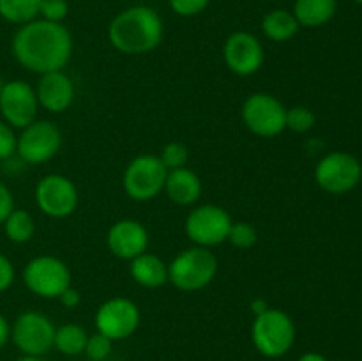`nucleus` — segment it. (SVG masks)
Wrapping results in <instances>:
<instances>
[{
	"mask_svg": "<svg viewBox=\"0 0 362 361\" xmlns=\"http://www.w3.org/2000/svg\"><path fill=\"white\" fill-rule=\"evenodd\" d=\"M14 59L25 69L37 74L62 71L73 53V38L62 23L42 18L21 25L11 42Z\"/></svg>",
	"mask_w": 362,
	"mask_h": 361,
	"instance_id": "1",
	"label": "nucleus"
},
{
	"mask_svg": "<svg viewBox=\"0 0 362 361\" xmlns=\"http://www.w3.org/2000/svg\"><path fill=\"white\" fill-rule=\"evenodd\" d=\"M165 25L156 9L148 6H133L117 14L108 27L110 42L126 55H141L159 46Z\"/></svg>",
	"mask_w": 362,
	"mask_h": 361,
	"instance_id": "2",
	"label": "nucleus"
},
{
	"mask_svg": "<svg viewBox=\"0 0 362 361\" xmlns=\"http://www.w3.org/2000/svg\"><path fill=\"white\" fill-rule=\"evenodd\" d=\"M218 258L209 248L194 246L180 251L168 264V282L179 290H200L214 280Z\"/></svg>",
	"mask_w": 362,
	"mask_h": 361,
	"instance_id": "3",
	"label": "nucleus"
},
{
	"mask_svg": "<svg viewBox=\"0 0 362 361\" xmlns=\"http://www.w3.org/2000/svg\"><path fill=\"white\" fill-rule=\"evenodd\" d=\"M251 338L264 356L279 357L288 353L296 342V324L285 311L267 308L255 317Z\"/></svg>",
	"mask_w": 362,
	"mask_h": 361,
	"instance_id": "4",
	"label": "nucleus"
},
{
	"mask_svg": "<svg viewBox=\"0 0 362 361\" xmlns=\"http://www.w3.org/2000/svg\"><path fill=\"white\" fill-rule=\"evenodd\" d=\"M166 176L168 168L163 165L159 156L141 154L126 166L122 179L124 190L133 200H151L165 190Z\"/></svg>",
	"mask_w": 362,
	"mask_h": 361,
	"instance_id": "5",
	"label": "nucleus"
},
{
	"mask_svg": "<svg viewBox=\"0 0 362 361\" xmlns=\"http://www.w3.org/2000/svg\"><path fill=\"white\" fill-rule=\"evenodd\" d=\"M23 282L32 294L45 299L59 297L71 287V271L67 264L52 255L35 257L25 265Z\"/></svg>",
	"mask_w": 362,
	"mask_h": 361,
	"instance_id": "6",
	"label": "nucleus"
},
{
	"mask_svg": "<svg viewBox=\"0 0 362 361\" xmlns=\"http://www.w3.org/2000/svg\"><path fill=\"white\" fill-rule=\"evenodd\" d=\"M243 120L247 130L258 137H278L286 130V108L272 94L255 92L244 101Z\"/></svg>",
	"mask_w": 362,
	"mask_h": 361,
	"instance_id": "7",
	"label": "nucleus"
},
{
	"mask_svg": "<svg viewBox=\"0 0 362 361\" xmlns=\"http://www.w3.org/2000/svg\"><path fill=\"white\" fill-rule=\"evenodd\" d=\"M362 166L356 156L349 152H331L318 161L315 168V179L324 191L341 195L354 190L359 184Z\"/></svg>",
	"mask_w": 362,
	"mask_h": 361,
	"instance_id": "8",
	"label": "nucleus"
},
{
	"mask_svg": "<svg viewBox=\"0 0 362 361\" xmlns=\"http://www.w3.org/2000/svg\"><path fill=\"white\" fill-rule=\"evenodd\" d=\"M11 338L25 356H42L55 342V326L41 311H23L11 328Z\"/></svg>",
	"mask_w": 362,
	"mask_h": 361,
	"instance_id": "9",
	"label": "nucleus"
},
{
	"mask_svg": "<svg viewBox=\"0 0 362 361\" xmlns=\"http://www.w3.org/2000/svg\"><path fill=\"white\" fill-rule=\"evenodd\" d=\"M232 223V216L225 209L214 204H205L187 214L186 234L198 246H218L228 239Z\"/></svg>",
	"mask_w": 362,
	"mask_h": 361,
	"instance_id": "10",
	"label": "nucleus"
},
{
	"mask_svg": "<svg viewBox=\"0 0 362 361\" xmlns=\"http://www.w3.org/2000/svg\"><path fill=\"white\" fill-rule=\"evenodd\" d=\"M62 145L60 130L49 120H37L23 127L16 142V152L28 165H39L59 152Z\"/></svg>",
	"mask_w": 362,
	"mask_h": 361,
	"instance_id": "11",
	"label": "nucleus"
},
{
	"mask_svg": "<svg viewBox=\"0 0 362 361\" xmlns=\"http://www.w3.org/2000/svg\"><path fill=\"white\" fill-rule=\"evenodd\" d=\"M35 204L49 218H66L76 209L78 190L69 177L49 173L35 186Z\"/></svg>",
	"mask_w": 362,
	"mask_h": 361,
	"instance_id": "12",
	"label": "nucleus"
},
{
	"mask_svg": "<svg viewBox=\"0 0 362 361\" xmlns=\"http://www.w3.org/2000/svg\"><path fill=\"white\" fill-rule=\"evenodd\" d=\"M140 326V308L127 297H112L95 311V328L110 340H122Z\"/></svg>",
	"mask_w": 362,
	"mask_h": 361,
	"instance_id": "13",
	"label": "nucleus"
},
{
	"mask_svg": "<svg viewBox=\"0 0 362 361\" xmlns=\"http://www.w3.org/2000/svg\"><path fill=\"white\" fill-rule=\"evenodd\" d=\"M39 101L35 91L23 80H11L4 84L0 92V113L13 127H27L37 117Z\"/></svg>",
	"mask_w": 362,
	"mask_h": 361,
	"instance_id": "14",
	"label": "nucleus"
},
{
	"mask_svg": "<svg viewBox=\"0 0 362 361\" xmlns=\"http://www.w3.org/2000/svg\"><path fill=\"white\" fill-rule=\"evenodd\" d=\"M223 59L232 73L250 76L262 67L265 60L264 46L257 35L250 32H233L223 46Z\"/></svg>",
	"mask_w": 362,
	"mask_h": 361,
	"instance_id": "15",
	"label": "nucleus"
},
{
	"mask_svg": "<svg viewBox=\"0 0 362 361\" xmlns=\"http://www.w3.org/2000/svg\"><path fill=\"white\" fill-rule=\"evenodd\" d=\"M106 243L115 257L133 260L147 251L148 232L136 219H120L112 225Z\"/></svg>",
	"mask_w": 362,
	"mask_h": 361,
	"instance_id": "16",
	"label": "nucleus"
},
{
	"mask_svg": "<svg viewBox=\"0 0 362 361\" xmlns=\"http://www.w3.org/2000/svg\"><path fill=\"white\" fill-rule=\"evenodd\" d=\"M39 105L52 113H62L73 105L74 85L71 78L62 71L41 74L35 88Z\"/></svg>",
	"mask_w": 362,
	"mask_h": 361,
	"instance_id": "17",
	"label": "nucleus"
},
{
	"mask_svg": "<svg viewBox=\"0 0 362 361\" xmlns=\"http://www.w3.org/2000/svg\"><path fill=\"white\" fill-rule=\"evenodd\" d=\"M165 190L170 200L175 204L191 205L200 198L202 180L193 170L182 166V168L168 170Z\"/></svg>",
	"mask_w": 362,
	"mask_h": 361,
	"instance_id": "18",
	"label": "nucleus"
},
{
	"mask_svg": "<svg viewBox=\"0 0 362 361\" xmlns=\"http://www.w3.org/2000/svg\"><path fill=\"white\" fill-rule=\"evenodd\" d=\"M129 273L134 282L147 289H158L168 282V265L154 253H141L131 260Z\"/></svg>",
	"mask_w": 362,
	"mask_h": 361,
	"instance_id": "19",
	"label": "nucleus"
},
{
	"mask_svg": "<svg viewBox=\"0 0 362 361\" xmlns=\"http://www.w3.org/2000/svg\"><path fill=\"white\" fill-rule=\"evenodd\" d=\"M336 9V0H296L292 13L299 27L317 28L329 23L334 18Z\"/></svg>",
	"mask_w": 362,
	"mask_h": 361,
	"instance_id": "20",
	"label": "nucleus"
},
{
	"mask_svg": "<svg viewBox=\"0 0 362 361\" xmlns=\"http://www.w3.org/2000/svg\"><path fill=\"white\" fill-rule=\"evenodd\" d=\"M299 23L292 11L274 9L267 13L262 20V30L271 41L285 42L290 41L299 32Z\"/></svg>",
	"mask_w": 362,
	"mask_h": 361,
	"instance_id": "21",
	"label": "nucleus"
},
{
	"mask_svg": "<svg viewBox=\"0 0 362 361\" xmlns=\"http://www.w3.org/2000/svg\"><path fill=\"white\" fill-rule=\"evenodd\" d=\"M2 225L7 239L16 244L28 243L35 234L34 218L30 216V212L23 211V209H13Z\"/></svg>",
	"mask_w": 362,
	"mask_h": 361,
	"instance_id": "22",
	"label": "nucleus"
},
{
	"mask_svg": "<svg viewBox=\"0 0 362 361\" xmlns=\"http://www.w3.org/2000/svg\"><path fill=\"white\" fill-rule=\"evenodd\" d=\"M41 0H0V18L14 25L37 20Z\"/></svg>",
	"mask_w": 362,
	"mask_h": 361,
	"instance_id": "23",
	"label": "nucleus"
},
{
	"mask_svg": "<svg viewBox=\"0 0 362 361\" xmlns=\"http://www.w3.org/2000/svg\"><path fill=\"white\" fill-rule=\"evenodd\" d=\"M87 333L81 326L78 324H64L59 329H55V342L53 347L60 350L67 356H76V354L83 353L85 345H87Z\"/></svg>",
	"mask_w": 362,
	"mask_h": 361,
	"instance_id": "24",
	"label": "nucleus"
},
{
	"mask_svg": "<svg viewBox=\"0 0 362 361\" xmlns=\"http://www.w3.org/2000/svg\"><path fill=\"white\" fill-rule=\"evenodd\" d=\"M317 122V117L306 106H293L286 110V127L296 133H306Z\"/></svg>",
	"mask_w": 362,
	"mask_h": 361,
	"instance_id": "25",
	"label": "nucleus"
},
{
	"mask_svg": "<svg viewBox=\"0 0 362 361\" xmlns=\"http://www.w3.org/2000/svg\"><path fill=\"white\" fill-rule=\"evenodd\" d=\"M187 156H189V152H187L186 145L180 144V142H170V144L163 147L159 159H161L163 165L168 170H175L186 166Z\"/></svg>",
	"mask_w": 362,
	"mask_h": 361,
	"instance_id": "26",
	"label": "nucleus"
},
{
	"mask_svg": "<svg viewBox=\"0 0 362 361\" xmlns=\"http://www.w3.org/2000/svg\"><path fill=\"white\" fill-rule=\"evenodd\" d=\"M235 248H251L257 243V230L246 222H233L230 227L228 239Z\"/></svg>",
	"mask_w": 362,
	"mask_h": 361,
	"instance_id": "27",
	"label": "nucleus"
},
{
	"mask_svg": "<svg viewBox=\"0 0 362 361\" xmlns=\"http://www.w3.org/2000/svg\"><path fill=\"white\" fill-rule=\"evenodd\" d=\"M69 14V4L67 0H41L39 6V16L46 21L62 23Z\"/></svg>",
	"mask_w": 362,
	"mask_h": 361,
	"instance_id": "28",
	"label": "nucleus"
},
{
	"mask_svg": "<svg viewBox=\"0 0 362 361\" xmlns=\"http://www.w3.org/2000/svg\"><path fill=\"white\" fill-rule=\"evenodd\" d=\"M85 353H87V356L92 361H105L110 356V353H112V340L108 336L101 335V333L88 336Z\"/></svg>",
	"mask_w": 362,
	"mask_h": 361,
	"instance_id": "29",
	"label": "nucleus"
},
{
	"mask_svg": "<svg viewBox=\"0 0 362 361\" xmlns=\"http://www.w3.org/2000/svg\"><path fill=\"white\" fill-rule=\"evenodd\" d=\"M16 142L18 137L14 134L13 126L6 120H0V161H6L16 154Z\"/></svg>",
	"mask_w": 362,
	"mask_h": 361,
	"instance_id": "30",
	"label": "nucleus"
},
{
	"mask_svg": "<svg viewBox=\"0 0 362 361\" xmlns=\"http://www.w3.org/2000/svg\"><path fill=\"white\" fill-rule=\"evenodd\" d=\"M168 4L173 13L179 14V16L189 18L204 13L209 4H211V0H168Z\"/></svg>",
	"mask_w": 362,
	"mask_h": 361,
	"instance_id": "31",
	"label": "nucleus"
},
{
	"mask_svg": "<svg viewBox=\"0 0 362 361\" xmlns=\"http://www.w3.org/2000/svg\"><path fill=\"white\" fill-rule=\"evenodd\" d=\"M14 282V265L4 253H0V292H6Z\"/></svg>",
	"mask_w": 362,
	"mask_h": 361,
	"instance_id": "32",
	"label": "nucleus"
},
{
	"mask_svg": "<svg viewBox=\"0 0 362 361\" xmlns=\"http://www.w3.org/2000/svg\"><path fill=\"white\" fill-rule=\"evenodd\" d=\"M13 209H14L13 193H11L9 188L0 180V225L6 222V218L11 214Z\"/></svg>",
	"mask_w": 362,
	"mask_h": 361,
	"instance_id": "33",
	"label": "nucleus"
},
{
	"mask_svg": "<svg viewBox=\"0 0 362 361\" xmlns=\"http://www.w3.org/2000/svg\"><path fill=\"white\" fill-rule=\"evenodd\" d=\"M59 299L66 308H76L78 304L81 303L80 292H78L76 289H73V287H67V289L60 294Z\"/></svg>",
	"mask_w": 362,
	"mask_h": 361,
	"instance_id": "34",
	"label": "nucleus"
},
{
	"mask_svg": "<svg viewBox=\"0 0 362 361\" xmlns=\"http://www.w3.org/2000/svg\"><path fill=\"white\" fill-rule=\"evenodd\" d=\"M11 338V326L7 322V319L0 314V349L9 342Z\"/></svg>",
	"mask_w": 362,
	"mask_h": 361,
	"instance_id": "35",
	"label": "nucleus"
},
{
	"mask_svg": "<svg viewBox=\"0 0 362 361\" xmlns=\"http://www.w3.org/2000/svg\"><path fill=\"white\" fill-rule=\"evenodd\" d=\"M251 308H253V311H255V315H258V314H262V311H265L267 310V301L265 299H255L253 303H251Z\"/></svg>",
	"mask_w": 362,
	"mask_h": 361,
	"instance_id": "36",
	"label": "nucleus"
},
{
	"mask_svg": "<svg viewBox=\"0 0 362 361\" xmlns=\"http://www.w3.org/2000/svg\"><path fill=\"white\" fill-rule=\"evenodd\" d=\"M299 361H327V360L318 353H306L299 357Z\"/></svg>",
	"mask_w": 362,
	"mask_h": 361,
	"instance_id": "37",
	"label": "nucleus"
},
{
	"mask_svg": "<svg viewBox=\"0 0 362 361\" xmlns=\"http://www.w3.org/2000/svg\"><path fill=\"white\" fill-rule=\"evenodd\" d=\"M16 361H45V360H41L39 356H23V357H20V360H16Z\"/></svg>",
	"mask_w": 362,
	"mask_h": 361,
	"instance_id": "38",
	"label": "nucleus"
},
{
	"mask_svg": "<svg viewBox=\"0 0 362 361\" xmlns=\"http://www.w3.org/2000/svg\"><path fill=\"white\" fill-rule=\"evenodd\" d=\"M4 84H6V81L2 80V76H0V92H2V88H4Z\"/></svg>",
	"mask_w": 362,
	"mask_h": 361,
	"instance_id": "39",
	"label": "nucleus"
},
{
	"mask_svg": "<svg viewBox=\"0 0 362 361\" xmlns=\"http://www.w3.org/2000/svg\"><path fill=\"white\" fill-rule=\"evenodd\" d=\"M354 2H357V4H361V6H362V0H354Z\"/></svg>",
	"mask_w": 362,
	"mask_h": 361,
	"instance_id": "40",
	"label": "nucleus"
}]
</instances>
